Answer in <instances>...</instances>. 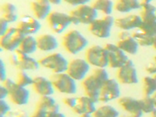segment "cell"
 <instances>
[{
  "instance_id": "54",
  "label": "cell",
  "mask_w": 156,
  "mask_h": 117,
  "mask_svg": "<svg viewBox=\"0 0 156 117\" xmlns=\"http://www.w3.org/2000/svg\"><path fill=\"white\" fill-rule=\"evenodd\" d=\"M155 15H156V12H155Z\"/></svg>"
},
{
  "instance_id": "43",
  "label": "cell",
  "mask_w": 156,
  "mask_h": 117,
  "mask_svg": "<svg viewBox=\"0 0 156 117\" xmlns=\"http://www.w3.org/2000/svg\"><path fill=\"white\" fill-rule=\"evenodd\" d=\"M6 97H9V90L2 84L0 87V100L5 99Z\"/></svg>"
},
{
  "instance_id": "44",
  "label": "cell",
  "mask_w": 156,
  "mask_h": 117,
  "mask_svg": "<svg viewBox=\"0 0 156 117\" xmlns=\"http://www.w3.org/2000/svg\"><path fill=\"white\" fill-rule=\"evenodd\" d=\"M48 117H67L66 115H64L63 113L60 112H51V113L48 114Z\"/></svg>"
},
{
  "instance_id": "23",
  "label": "cell",
  "mask_w": 156,
  "mask_h": 117,
  "mask_svg": "<svg viewBox=\"0 0 156 117\" xmlns=\"http://www.w3.org/2000/svg\"><path fill=\"white\" fill-rule=\"evenodd\" d=\"M34 17L38 20L47 19L48 15L51 13V4L48 0H36L30 3Z\"/></svg>"
},
{
  "instance_id": "52",
  "label": "cell",
  "mask_w": 156,
  "mask_h": 117,
  "mask_svg": "<svg viewBox=\"0 0 156 117\" xmlns=\"http://www.w3.org/2000/svg\"><path fill=\"white\" fill-rule=\"evenodd\" d=\"M123 117H132V116H130V115H126V116H123Z\"/></svg>"
},
{
  "instance_id": "36",
  "label": "cell",
  "mask_w": 156,
  "mask_h": 117,
  "mask_svg": "<svg viewBox=\"0 0 156 117\" xmlns=\"http://www.w3.org/2000/svg\"><path fill=\"white\" fill-rule=\"evenodd\" d=\"M76 101H77V98L72 97V96L64 98L63 99H62V102L64 103V105H66V106L69 107L71 109H73L76 106Z\"/></svg>"
},
{
  "instance_id": "19",
  "label": "cell",
  "mask_w": 156,
  "mask_h": 117,
  "mask_svg": "<svg viewBox=\"0 0 156 117\" xmlns=\"http://www.w3.org/2000/svg\"><path fill=\"white\" fill-rule=\"evenodd\" d=\"M33 89L36 94L41 96H51L54 94L55 88L52 82L50 79L42 76H37L34 77Z\"/></svg>"
},
{
  "instance_id": "39",
  "label": "cell",
  "mask_w": 156,
  "mask_h": 117,
  "mask_svg": "<svg viewBox=\"0 0 156 117\" xmlns=\"http://www.w3.org/2000/svg\"><path fill=\"white\" fill-rule=\"evenodd\" d=\"M0 27H1V30H0V34L2 35L9 30V23L7 21H5V20L1 19L0 18Z\"/></svg>"
},
{
  "instance_id": "47",
  "label": "cell",
  "mask_w": 156,
  "mask_h": 117,
  "mask_svg": "<svg viewBox=\"0 0 156 117\" xmlns=\"http://www.w3.org/2000/svg\"><path fill=\"white\" fill-rule=\"evenodd\" d=\"M151 97H152L153 101H154V105H155V107H156V92L154 93V94H153V95L151 96Z\"/></svg>"
},
{
  "instance_id": "40",
  "label": "cell",
  "mask_w": 156,
  "mask_h": 117,
  "mask_svg": "<svg viewBox=\"0 0 156 117\" xmlns=\"http://www.w3.org/2000/svg\"><path fill=\"white\" fill-rule=\"evenodd\" d=\"M145 70L147 71V73L150 74H155L156 73V62L154 60L148 63L147 66H145Z\"/></svg>"
},
{
  "instance_id": "22",
  "label": "cell",
  "mask_w": 156,
  "mask_h": 117,
  "mask_svg": "<svg viewBox=\"0 0 156 117\" xmlns=\"http://www.w3.org/2000/svg\"><path fill=\"white\" fill-rule=\"evenodd\" d=\"M142 20L140 16L129 14L115 19V25L122 30L129 31L133 29H139L141 26Z\"/></svg>"
},
{
  "instance_id": "24",
  "label": "cell",
  "mask_w": 156,
  "mask_h": 117,
  "mask_svg": "<svg viewBox=\"0 0 156 117\" xmlns=\"http://www.w3.org/2000/svg\"><path fill=\"white\" fill-rule=\"evenodd\" d=\"M37 49L44 52H50L58 48V42L56 37L52 34H44L37 37Z\"/></svg>"
},
{
  "instance_id": "11",
  "label": "cell",
  "mask_w": 156,
  "mask_h": 117,
  "mask_svg": "<svg viewBox=\"0 0 156 117\" xmlns=\"http://www.w3.org/2000/svg\"><path fill=\"white\" fill-rule=\"evenodd\" d=\"M11 65L17 68L19 70L34 71L40 67L39 62L30 55L23 53L20 50L15 51L9 56Z\"/></svg>"
},
{
  "instance_id": "20",
  "label": "cell",
  "mask_w": 156,
  "mask_h": 117,
  "mask_svg": "<svg viewBox=\"0 0 156 117\" xmlns=\"http://www.w3.org/2000/svg\"><path fill=\"white\" fill-rule=\"evenodd\" d=\"M118 104L132 117H141L143 115L139 105V101L134 98L124 96L118 98Z\"/></svg>"
},
{
  "instance_id": "35",
  "label": "cell",
  "mask_w": 156,
  "mask_h": 117,
  "mask_svg": "<svg viewBox=\"0 0 156 117\" xmlns=\"http://www.w3.org/2000/svg\"><path fill=\"white\" fill-rule=\"evenodd\" d=\"M11 111V108L7 101L5 99L0 100V116H5L7 115Z\"/></svg>"
},
{
  "instance_id": "29",
  "label": "cell",
  "mask_w": 156,
  "mask_h": 117,
  "mask_svg": "<svg viewBox=\"0 0 156 117\" xmlns=\"http://www.w3.org/2000/svg\"><path fill=\"white\" fill-rule=\"evenodd\" d=\"M91 6L98 12H101L105 16H111L114 9V2L111 0H95L91 3Z\"/></svg>"
},
{
  "instance_id": "33",
  "label": "cell",
  "mask_w": 156,
  "mask_h": 117,
  "mask_svg": "<svg viewBox=\"0 0 156 117\" xmlns=\"http://www.w3.org/2000/svg\"><path fill=\"white\" fill-rule=\"evenodd\" d=\"M138 101L140 108L143 113H151L156 108L152 97L144 96V98H142Z\"/></svg>"
},
{
  "instance_id": "31",
  "label": "cell",
  "mask_w": 156,
  "mask_h": 117,
  "mask_svg": "<svg viewBox=\"0 0 156 117\" xmlns=\"http://www.w3.org/2000/svg\"><path fill=\"white\" fill-rule=\"evenodd\" d=\"M132 36L136 40V42L138 43L139 45H141V46H152L153 37H154L148 35L146 33H144V31H142L140 29H136L132 33Z\"/></svg>"
},
{
  "instance_id": "41",
  "label": "cell",
  "mask_w": 156,
  "mask_h": 117,
  "mask_svg": "<svg viewBox=\"0 0 156 117\" xmlns=\"http://www.w3.org/2000/svg\"><path fill=\"white\" fill-rule=\"evenodd\" d=\"M48 112H45L44 110L36 108L35 111L33 112V114L30 117H48Z\"/></svg>"
},
{
  "instance_id": "14",
  "label": "cell",
  "mask_w": 156,
  "mask_h": 117,
  "mask_svg": "<svg viewBox=\"0 0 156 117\" xmlns=\"http://www.w3.org/2000/svg\"><path fill=\"white\" fill-rule=\"evenodd\" d=\"M104 47L108 52V66L112 69H119L129 59L127 55L116 44L107 43Z\"/></svg>"
},
{
  "instance_id": "26",
  "label": "cell",
  "mask_w": 156,
  "mask_h": 117,
  "mask_svg": "<svg viewBox=\"0 0 156 117\" xmlns=\"http://www.w3.org/2000/svg\"><path fill=\"white\" fill-rule=\"evenodd\" d=\"M36 108H41L48 113L59 112V105L52 96H41L37 102Z\"/></svg>"
},
{
  "instance_id": "27",
  "label": "cell",
  "mask_w": 156,
  "mask_h": 117,
  "mask_svg": "<svg viewBox=\"0 0 156 117\" xmlns=\"http://www.w3.org/2000/svg\"><path fill=\"white\" fill-rule=\"evenodd\" d=\"M114 9L121 13H127L132 10L140 9V1L137 0H117L114 3Z\"/></svg>"
},
{
  "instance_id": "21",
  "label": "cell",
  "mask_w": 156,
  "mask_h": 117,
  "mask_svg": "<svg viewBox=\"0 0 156 117\" xmlns=\"http://www.w3.org/2000/svg\"><path fill=\"white\" fill-rule=\"evenodd\" d=\"M96 108L97 107L95 101L88 96L83 95L77 97L76 106L72 110L77 115H81L87 114L92 115V114L95 112Z\"/></svg>"
},
{
  "instance_id": "53",
  "label": "cell",
  "mask_w": 156,
  "mask_h": 117,
  "mask_svg": "<svg viewBox=\"0 0 156 117\" xmlns=\"http://www.w3.org/2000/svg\"><path fill=\"white\" fill-rule=\"evenodd\" d=\"M0 117H7V116H6V115H5V116H0Z\"/></svg>"
},
{
  "instance_id": "30",
  "label": "cell",
  "mask_w": 156,
  "mask_h": 117,
  "mask_svg": "<svg viewBox=\"0 0 156 117\" xmlns=\"http://www.w3.org/2000/svg\"><path fill=\"white\" fill-rule=\"evenodd\" d=\"M93 117H119V112L111 105H103L96 108Z\"/></svg>"
},
{
  "instance_id": "48",
  "label": "cell",
  "mask_w": 156,
  "mask_h": 117,
  "mask_svg": "<svg viewBox=\"0 0 156 117\" xmlns=\"http://www.w3.org/2000/svg\"><path fill=\"white\" fill-rule=\"evenodd\" d=\"M151 117H156V108L152 112H151Z\"/></svg>"
},
{
  "instance_id": "9",
  "label": "cell",
  "mask_w": 156,
  "mask_h": 117,
  "mask_svg": "<svg viewBox=\"0 0 156 117\" xmlns=\"http://www.w3.org/2000/svg\"><path fill=\"white\" fill-rule=\"evenodd\" d=\"M24 34L17 27H9L5 34L0 37V47L2 50L14 52L19 48Z\"/></svg>"
},
{
  "instance_id": "12",
  "label": "cell",
  "mask_w": 156,
  "mask_h": 117,
  "mask_svg": "<svg viewBox=\"0 0 156 117\" xmlns=\"http://www.w3.org/2000/svg\"><path fill=\"white\" fill-rule=\"evenodd\" d=\"M46 20L50 29L57 34H62L72 23L69 14L59 11H51Z\"/></svg>"
},
{
  "instance_id": "10",
  "label": "cell",
  "mask_w": 156,
  "mask_h": 117,
  "mask_svg": "<svg viewBox=\"0 0 156 117\" xmlns=\"http://www.w3.org/2000/svg\"><path fill=\"white\" fill-rule=\"evenodd\" d=\"M115 24V18L111 16H104L97 18L89 25V30L93 35L98 38H108L111 35V30Z\"/></svg>"
},
{
  "instance_id": "49",
  "label": "cell",
  "mask_w": 156,
  "mask_h": 117,
  "mask_svg": "<svg viewBox=\"0 0 156 117\" xmlns=\"http://www.w3.org/2000/svg\"><path fill=\"white\" fill-rule=\"evenodd\" d=\"M79 117H93L91 115H87V114H85V115H81Z\"/></svg>"
},
{
  "instance_id": "32",
  "label": "cell",
  "mask_w": 156,
  "mask_h": 117,
  "mask_svg": "<svg viewBox=\"0 0 156 117\" xmlns=\"http://www.w3.org/2000/svg\"><path fill=\"white\" fill-rule=\"evenodd\" d=\"M143 93L144 96H151L156 92V80L153 76H146L143 78Z\"/></svg>"
},
{
  "instance_id": "3",
  "label": "cell",
  "mask_w": 156,
  "mask_h": 117,
  "mask_svg": "<svg viewBox=\"0 0 156 117\" xmlns=\"http://www.w3.org/2000/svg\"><path fill=\"white\" fill-rule=\"evenodd\" d=\"M88 44V40L77 30L66 32L62 37V45L67 52L76 55L83 51Z\"/></svg>"
},
{
  "instance_id": "50",
  "label": "cell",
  "mask_w": 156,
  "mask_h": 117,
  "mask_svg": "<svg viewBox=\"0 0 156 117\" xmlns=\"http://www.w3.org/2000/svg\"><path fill=\"white\" fill-rule=\"evenodd\" d=\"M153 77H154V79H155V80H156V73H155V74H154V75H153Z\"/></svg>"
},
{
  "instance_id": "18",
  "label": "cell",
  "mask_w": 156,
  "mask_h": 117,
  "mask_svg": "<svg viewBox=\"0 0 156 117\" xmlns=\"http://www.w3.org/2000/svg\"><path fill=\"white\" fill-rule=\"evenodd\" d=\"M41 27V23L38 20L30 15L22 16L16 25V27L24 34V36L35 34L40 30Z\"/></svg>"
},
{
  "instance_id": "34",
  "label": "cell",
  "mask_w": 156,
  "mask_h": 117,
  "mask_svg": "<svg viewBox=\"0 0 156 117\" xmlns=\"http://www.w3.org/2000/svg\"><path fill=\"white\" fill-rule=\"evenodd\" d=\"M33 80H34V78H32L31 76H29V74L27 73L26 71L19 70V72L16 74L15 82L17 83L18 85L27 87V86L33 84Z\"/></svg>"
},
{
  "instance_id": "1",
  "label": "cell",
  "mask_w": 156,
  "mask_h": 117,
  "mask_svg": "<svg viewBox=\"0 0 156 117\" xmlns=\"http://www.w3.org/2000/svg\"><path fill=\"white\" fill-rule=\"evenodd\" d=\"M109 79L108 71L104 68H96L92 73L84 80H82L83 87L85 95L90 97L96 103L99 101L100 90L103 84Z\"/></svg>"
},
{
  "instance_id": "7",
  "label": "cell",
  "mask_w": 156,
  "mask_h": 117,
  "mask_svg": "<svg viewBox=\"0 0 156 117\" xmlns=\"http://www.w3.org/2000/svg\"><path fill=\"white\" fill-rule=\"evenodd\" d=\"M50 80L52 82L55 90L59 93L69 95L76 94L77 90L76 80L68 73H53L50 76Z\"/></svg>"
},
{
  "instance_id": "2",
  "label": "cell",
  "mask_w": 156,
  "mask_h": 117,
  "mask_svg": "<svg viewBox=\"0 0 156 117\" xmlns=\"http://www.w3.org/2000/svg\"><path fill=\"white\" fill-rule=\"evenodd\" d=\"M141 26L139 29L151 37L156 36V7L149 0L140 1Z\"/></svg>"
},
{
  "instance_id": "46",
  "label": "cell",
  "mask_w": 156,
  "mask_h": 117,
  "mask_svg": "<svg viewBox=\"0 0 156 117\" xmlns=\"http://www.w3.org/2000/svg\"><path fill=\"white\" fill-rule=\"evenodd\" d=\"M152 47L156 50V36L153 37V43H152Z\"/></svg>"
},
{
  "instance_id": "28",
  "label": "cell",
  "mask_w": 156,
  "mask_h": 117,
  "mask_svg": "<svg viewBox=\"0 0 156 117\" xmlns=\"http://www.w3.org/2000/svg\"><path fill=\"white\" fill-rule=\"evenodd\" d=\"M37 49V37H34L33 35H27L24 36L17 50L30 55L35 52Z\"/></svg>"
},
{
  "instance_id": "37",
  "label": "cell",
  "mask_w": 156,
  "mask_h": 117,
  "mask_svg": "<svg viewBox=\"0 0 156 117\" xmlns=\"http://www.w3.org/2000/svg\"><path fill=\"white\" fill-rule=\"evenodd\" d=\"M7 117H30L27 112L21 109L10 111L6 115Z\"/></svg>"
},
{
  "instance_id": "42",
  "label": "cell",
  "mask_w": 156,
  "mask_h": 117,
  "mask_svg": "<svg viewBox=\"0 0 156 117\" xmlns=\"http://www.w3.org/2000/svg\"><path fill=\"white\" fill-rule=\"evenodd\" d=\"M5 79H7V69L4 61L1 59V81L3 82Z\"/></svg>"
},
{
  "instance_id": "45",
  "label": "cell",
  "mask_w": 156,
  "mask_h": 117,
  "mask_svg": "<svg viewBox=\"0 0 156 117\" xmlns=\"http://www.w3.org/2000/svg\"><path fill=\"white\" fill-rule=\"evenodd\" d=\"M49 2L51 5H60L61 2H62V1H61V0H50Z\"/></svg>"
},
{
  "instance_id": "5",
  "label": "cell",
  "mask_w": 156,
  "mask_h": 117,
  "mask_svg": "<svg viewBox=\"0 0 156 117\" xmlns=\"http://www.w3.org/2000/svg\"><path fill=\"white\" fill-rule=\"evenodd\" d=\"M72 23L75 25L87 24L94 21L98 18V11L91 5H82L72 9L69 12Z\"/></svg>"
},
{
  "instance_id": "4",
  "label": "cell",
  "mask_w": 156,
  "mask_h": 117,
  "mask_svg": "<svg viewBox=\"0 0 156 117\" xmlns=\"http://www.w3.org/2000/svg\"><path fill=\"white\" fill-rule=\"evenodd\" d=\"M2 85L9 90V98L10 101L16 105H27L30 98V90L27 87L18 85L10 78L5 79L2 82Z\"/></svg>"
},
{
  "instance_id": "51",
  "label": "cell",
  "mask_w": 156,
  "mask_h": 117,
  "mask_svg": "<svg viewBox=\"0 0 156 117\" xmlns=\"http://www.w3.org/2000/svg\"><path fill=\"white\" fill-rule=\"evenodd\" d=\"M153 60H154V62H156V55H155V56L154 57V59H153Z\"/></svg>"
},
{
  "instance_id": "13",
  "label": "cell",
  "mask_w": 156,
  "mask_h": 117,
  "mask_svg": "<svg viewBox=\"0 0 156 117\" xmlns=\"http://www.w3.org/2000/svg\"><path fill=\"white\" fill-rule=\"evenodd\" d=\"M90 64L86 59L80 58H73L69 62L66 73L76 81H82L87 77V73L90 71Z\"/></svg>"
},
{
  "instance_id": "8",
  "label": "cell",
  "mask_w": 156,
  "mask_h": 117,
  "mask_svg": "<svg viewBox=\"0 0 156 117\" xmlns=\"http://www.w3.org/2000/svg\"><path fill=\"white\" fill-rule=\"evenodd\" d=\"M85 59L90 66L96 68H105L108 66V52L105 47L94 44L87 49Z\"/></svg>"
},
{
  "instance_id": "38",
  "label": "cell",
  "mask_w": 156,
  "mask_h": 117,
  "mask_svg": "<svg viewBox=\"0 0 156 117\" xmlns=\"http://www.w3.org/2000/svg\"><path fill=\"white\" fill-rule=\"evenodd\" d=\"M65 2L66 3L69 4V5H73V6H80L82 5H85V4H88V0H66Z\"/></svg>"
},
{
  "instance_id": "16",
  "label": "cell",
  "mask_w": 156,
  "mask_h": 117,
  "mask_svg": "<svg viewBox=\"0 0 156 117\" xmlns=\"http://www.w3.org/2000/svg\"><path fill=\"white\" fill-rule=\"evenodd\" d=\"M120 87L118 80L109 78L105 82L100 90L99 101L108 103L120 98Z\"/></svg>"
},
{
  "instance_id": "15",
  "label": "cell",
  "mask_w": 156,
  "mask_h": 117,
  "mask_svg": "<svg viewBox=\"0 0 156 117\" xmlns=\"http://www.w3.org/2000/svg\"><path fill=\"white\" fill-rule=\"evenodd\" d=\"M117 80L122 84H135L138 83L137 71L131 59L116 71Z\"/></svg>"
},
{
  "instance_id": "25",
  "label": "cell",
  "mask_w": 156,
  "mask_h": 117,
  "mask_svg": "<svg viewBox=\"0 0 156 117\" xmlns=\"http://www.w3.org/2000/svg\"><path fill=\"white\" fill-rule=\"evenodd\" d=\"M1 19L5 20L9 23H15L18 20L17 9L12 2H5L0 8Z\"/></svg>"
},
{
  "instance_id": "6",
  "label": "cell",
  "mask_w": 156,
  "mask_h": 117,
  "mask_svg": "<svg viewBox=\"0 0 156 117\" xmlns=\"http://www.w3.org/2000/svg\"><path fill=\"white\" fill-rule=\"evenodd\" d=\"M40 66L50 69L54 73H66L69 61L59 52L48 54L38 60Z\"/></svg>"
},
{
  "instance_id": "17",
  "label": "cell",
  "mask_w": 156,
  "mask_h": 117,
  "mask_svg": "<svg viewBox=\"0 0 156 117\" xmlns=\"http://www.w3.org/2000/svg\"><path fill=\"white\" fill-rule=\"evenodd\" d=\"M115 44L126 54L136 55L138 51V43L133 38L132 34L126 30H122L118 34V40Z\"/></svg>"
}]
</instances>
